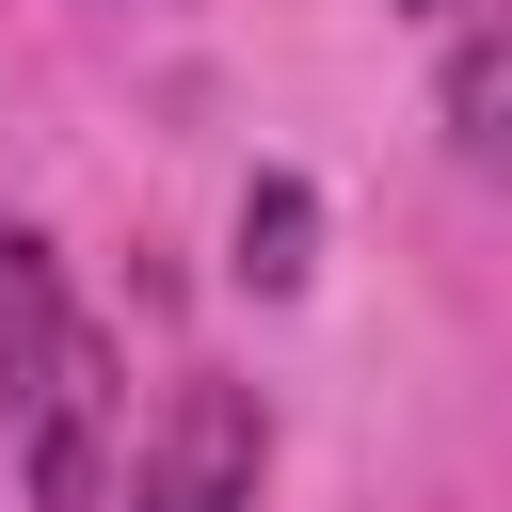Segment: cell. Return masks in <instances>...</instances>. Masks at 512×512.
<instances>
[{"label":"cell","mask_w":512,"mask_h":512,"mask_svg":"<svg viewBox=\"0 0 512 512\" xmlns=\"http://www.w3.org/2000/svg\"><path fill=\"white\" fill-rule=\"evenodd\" d=\"M112 416H128V384H112V336H64L48 400L16 416V448H32V512H112Z\"/></svg>","instance_id":"cell-1"},{"label":"cell","mask_w":512,"mask_h":512,"mask_svg":"<svg viewBox=\"0 0 512 512\" xmlns=\"http://www.w3.org/2000/svg\"><path fill=\"white\" fill-rule=\"evenodd\" d=\"M256 464H272L256 400H240V384H176V416H160L128 512H256Z\"/></svg>","instance_id":"cell-2"},{"label":"cell","mask_w":512,"mask_h":512,"mask_svg":"<svg viewBox=\"0 0 512 512\" xmlns=\"http://www.w3.org/2000/svg\"><path fill=\"white\" fill-rule=\"evenodd\" d=\"M64 336H80V320H64V256H48L32 224H0V432H16L32 400H48Z\"/></svg>","instance_id":"cell-3"},{"label":"cell","mask_w":512,"mask_h":512,"mask_svg":"<svg viewBox=\"0 0 512 512\" xmlns=\"http://www.w3.org/2000/svg\"><path fill=\"white\" fill-rule=\"evenodd\" d=\"M432 112H448V144H464V176H512V16H480V32L448 48V80H432Z\"/></svg>","instance_id":"cell-4"},{"label":"cell","mask_w":512,"mask_h":512,"mask_svg":"<svg viewBox=\"0 0 512 512\" xmlns=\"http://www.w3.org/2000/svg\"><path fill=\"white\" fill-rule=\"evenodd\" d=\"M304 272H320V192H304V176H256V192H240V288L288 304Z\"/></svg>","instance_id":"cell-5"},{"label":"cell","mask_w":512,"mask_h":512,"mask_svg":"<svg viewBox=\"0 0 512 512\" xmlns=\"http://www.w3.org/2000/svg\"><path fill=\"white\" fill-rule=\"evenodd\" d=\"M400 16H432V0H400Z\"/></svg>","instance_id":"cell-6"}]
</instances>
